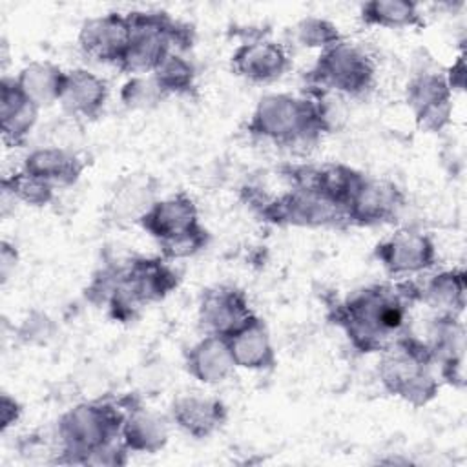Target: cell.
I'll return each instance as SVG.
<instances>
[{"label": "cell", "mask_w": 467, "mask_h": 467, "mask_svg": "<svg viewBox=\"0 0 467 467\" xmlns=\"http://www.w3.org/2000/svg\"><path fill=\"white\" fill-rule=\"evenodd\" d=\"M405 303L394 288L376 286L365 290L345 306L348 336L363 350L392 345V336L403 327Z\"/></svg>", "instance_id": "obj_1"}, {"label": "cell", "mask_w": 467, "mask_h": 467, "mask_svg": "<svg viewBox=\"0 0 467 467\" xmlns=\"http://www.w3.org/2000/svg\"><path fill=\"white\" fill-rule=\"evenodd\" d=\"M418 9L409 2H372L363 5V18L383 26H405L418 22Z\"/></svg>", "instance_id": "obj_2"}]
</instances>
